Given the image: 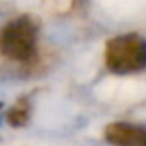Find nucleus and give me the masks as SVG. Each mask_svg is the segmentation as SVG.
I'll use <instances>...</instances> for the list:
<instances>
[{
    "mask_svg": "<svg viewBox=\"0 0 146 146\" xmlns=\"http://www.w3.org/2000/svg\"><path fill=\"white\" fill-rule=\"evenodd\" d=\"M106 65L115 74H131L146 67V39L135 33L118 35L106 46Z\"/></svg>",
    "mask_w": 146,
    "mask_h": 146,
    "instance_id": "nucleus-1",
    "label": "nucleus"
},
{
    "mask_svg": "<svg viewBox=\"0 0 146 146\" xmlns=\"http://www.w3.org/2000/svg\"><path fill=\"white\" fill-rule=\"evenodd\" d=\"M37 24L30 17L7 22L0 32V52L7 59L28 61L37 52Z\"/></svg>",
    "mask_w": 146,
    "mask_h": 146,
    "instance_id": "nucleus-2",
    "label": "nucleus"
},
{
    "mask_svg": "<svg viewBox=\"0 0 146 146\" xmlns=\"http://www.w3.org/2000/svg\"><path fill=\"white\" fill-rule=\"evenodd\" d=\"M106 141L113 146H143L146 129L128 122H115L106 128Z\"/></svg>",
    "mask_w": 146,
    "mask_h": 146,
    "instance_id": "nucleus-3",
    "label": "nucleus"
},
{
    "mask_svg": "<svg viewBox=\"0 0 146 146\" xmlns=\"http://www.w3.org/2000/svg\"><path fill=\"white\" fill-rule=\"evenodd\" d=\"M7 120H9V124L13 126H22L28 122V109H26L24 104H19V106H15L13 109L9 111V117H7Z\"/></svg>",
    "mask_w": 146,
    "mask_h": 146,
    "instance_id": "nucleus-4",
    "label": "nucleus"
},
{
    "mask_svg": "<svg viewBox=\"0 0 146 146\" xmlns=\"http://www.w3.org/2000/svg\"><path fill=\"white\" fill-rule=\"evenodd\" d=\"M143 146H146V141H144V144H143Z\"/></svg>",
    "mask_w": 146,
    "mask_h": 146,
    "instance_id": "nucleus-5",
    "label": "nucleus"
}]
</instances>
